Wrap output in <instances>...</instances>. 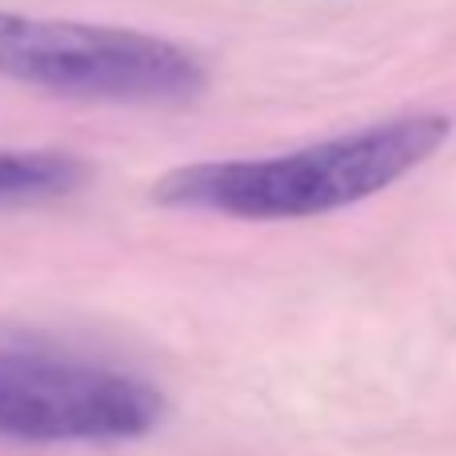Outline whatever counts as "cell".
Here are the masks:
<instances>
[{
  "label": "cell",
  "instance_id": "1",
  "mask_svg": "<svg viewBox=\"0 0 456 456\" xmlns=\"http://www.w3.org/2000/svg\"><path fill=\"white\" fill-rule=\"evenodd\" d=\"M452 120L441 112L385 120L348 136L265 160H208L160 176L152 200L240 221H300L385 192L444 149Z\"/></svg>",
  "mask_w": 456,
  "mask_h": 456
},
{
  "label": "cell",
  "instance_id": "2",
  "mask_svg": "<svg viewBox=\"0 0 456 456\" xmlns=\"http://www.w3.org/2000/svg\"><path fill=\"white\" fill-rule=\"evenodd\" d=\"M0 77L112 104H181L205 88L200 61L173 40L24 12H0Z\"/></svg>",
  "mask_w": 456,
  "mask_h": 456
},
{
  "label": "cell",
  "instance_id": "3",
  "mask_svg": "<svg viewBox=\"0 0 456 456\" xmlns=\"http://www.w3.org/2000/svg\"><path fill=\"white\" fill-rule=\"evenodd\" d=\"M165 401L141 377L53 353L0 348V441L117 444L152 433Z\"/></svg>",
  "mask_w": 456,
  "mask_h": 456
},
{
  "label": "cell",
  "instance_id": "4",
  "mask_svg": "<svg viewBox=\"0 0 456 456\" xmlns=\"http://www.w3.org/2000/svg\"><path fill=\"white\" fill-rule=\"evenodd\" d=\"M85 176L88 168L69 152L0 149V208L69 197L85 184Z\"/></svg>",
  "mask_w": 456,
  "mask_h": 456
}]
</instances>
